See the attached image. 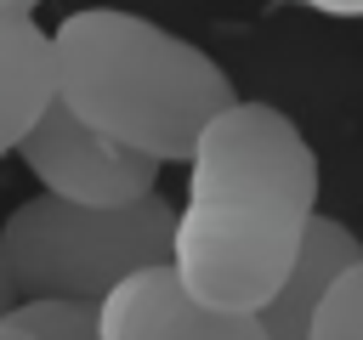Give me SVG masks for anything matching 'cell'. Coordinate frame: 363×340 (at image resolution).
I'll return each mask as SVG.
<instances>
[{
  "mask_svg": "<svg viewBox=\"0 0 363 340\" xmlns=\"http://www.w3.org/2000/svg\"><path fill=\"white\" fill-rule=\"evenodd\" d=\"M301 340H363V261H352L318 300Z\"/></svg>",
  "mask_w": 363,
  "mask_h": 340,
  "instance_id": "9",
  "label": "cell"
},
{
  "mask_svg": "<svg viewBox=\"0 0 363 340\" xmlns=\"http://www.w3.org/2000/svg\"><path fill=\"white\" fill-rule=\"evenodd\" d=\"M11 153H23L28 176L51 198L91 204V210H119V204H136L159 187V164L147 153L119 147L113 136L79 125L62 102H51Z\"/></svg>",
  "mask_w": 363,
  "mask_h": 340,
  "instance_id": "4",
  "label": "cell"
},
{
  "mask_svg": "<svg viewBox=\"0 0 363 340\" xmlns=\"http://www.w3.org/2000/svg\"><path fill=\"white\" fill-rule=\"evenodd\" d=\"M352 261H363L357 232L340 227L335 215H312V221H306V238H301V249H295V261H289V272H284V283H278L272 300L255 312L261 329H267V340H301L306 323H312V312H318V300H323V289H329Z\"/></svg>",
  "mask_w": 363,
  "mask_h": 340,
  "instance_id": "6",
  "label": "cell"
},
{
  "mask_svg": "<svg viewBox=\"0 0 363 340\" xmlns=\"http://www.w3.org/2000/svg\"><path fill=\"white\" fill-rule=\"evenodd\" d=\"M96 340H267V329L255 312H216L193 300L170 261H159L96 300Z\"/></svg>",
  "mask_w": 363,
  "mask_h": 340,
  "instance_id": "5",
  "label": "cell"
},
{
  "mask_svg": "<svg viewBox=\"0 0 363 340\" xmlns=\"http://www.w3.org/2000/svg\"><path fill=\"white\" fill-rule=\"evenodd\" d=\"M51 102H57L51 34L34 17H0V153H11Z\"/></svg>",
  "mask_w": 363,
  "mask_h": 340,
  "instance_id": "7",
  "label": "cell"
},
{
  "mask_svg": "<svg viewBox=\"0 0 363 340\" xmlns=\"http://www.w3.org/2000/svg\"><path fill=\"white\" fill-rule=\"evenodd\" d=\"M40 0H0V17H34Z\"/></svg>",
  "mask_w": 363,
  "mask_h": 340,
  "instance_id": "12",
  "label": "cell"
},
{
  "mask_svg": "<svg viewBox=\"0 0 363 340\" xmlns=\"http://www.w3.org/2000/svg\"><path fill=\"white\" fill-rule=\"evenodd\" d=\"M6 306H17V283H11V266H6V255H0V312Z\"/></svg>",
  "mask_w": 363,
  "mask_h": 340,
  "instance_id": "11",
  "label": "cell"
},
{
  "mask_svg": "<svg viewBox=\"0 0 363 340\" xmlns=\"http://www.w3.org/2000/svg\"><path fill=\"white\" fill-rule=\"evenodd\" d=\"M51 57L57 102L79 125L147 153L153 164L187 159L199 130L238 102L233 79L199 45L113 6L68 11L51 28Z\"/></svg>",
  "mask_w": 363,
  "mask_h": 340,
  "instance_id": "2",
  "label": "cell"
},
{
  "mask_svg": "<svg viewBox=\"0 0 363 340\" xmlns=\"http://www.w3.org/2000/svg\"><path fill=\"white\" fill-rule=\"evenodd\" d=\"M176 210L153 187L136 204L91 210L68 198H23L0 227V255L11 266L17 300H85L96 306L113 283L142 266L170 261Z\"/></svg>",
  "mask_w": 363,
  "mask_h": 340,
  "instance_id": "3",
  "label": "cell"
},
{
  "mask_svg": "<svg viewBox=\"0 0 363 340\" xmlns=\"http://www.w3.org/2000/svg\"><path fill=\"white\" fill-rule=\"evenodd\" d=\"M0 340H96V306H85V300H17L0 312Z\"/></svg>",
  "mask_w": 363,
  "mask_h": 340,
  "instance_id": "8",
  "label": "cell"
},
{
  "mask_svg": "<svg viewBox=\"0 0 363 340\" xmlns=\"http://www.w3.org/2000/svg\"><path fill=\"white\" fill-rule=\"evenodd\" d=\"M318 215V153L272 102L221 108L187 153L170 272L216 312H261Z\"/></svg>",
  "mask_w": 363,
  "mask_h": 340,
  "instance_id": "1",
  "label": "cell"
},
{
  "mask_svg": "<svg viewBox=\"0 0 363 340\" xmlns=\"http://www.w3.org/2000/svg\"><path fill=\"white\" fill-rule=\"evenodd\" d=\"M306 6H318L329 17H363V0H306Z\"/></svg>",
  "mask_w": 363,
  "mask_h": 340,
  "instance_id": "10",
  "label": "cell"
}]
</instances>
